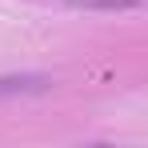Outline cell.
I'll return each instance as SVG.
<instances>
[{
  "label": "cell",
  "instance_id": "cell-1",
  "mask_svg": "<svg viewBox=\"0 0 148 148\" xmlns=\"http://www.w3.org/2000/svg\"><path fill=\"white\" fill-rule=\"evenodd\" d=\"M40 80H32V76H8V80H0V96H8V92H24V88H36Z\"/></svg>",
  "mask_w": 148,
  "mask_h": 148
}]
</instances>
